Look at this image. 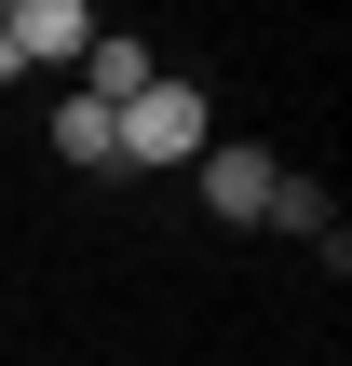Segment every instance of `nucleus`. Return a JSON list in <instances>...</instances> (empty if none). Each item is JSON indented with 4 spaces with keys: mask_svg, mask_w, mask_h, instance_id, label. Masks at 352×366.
<instances>
[{
    "mask_svg": "<svg viewBox=\"0 0 352 366\" xmlns=\"http://www.w3.org/2000/svg\"><path fill=\"white\" fill-rule=\"evenodd\" d=\"M109 149H122V163H203V149H217V109H203V81H176V68H163L136 109H109Z\"/></svg>",
    "mask_w": 352,
    "mask_h": 366,
    "instance_id": "nucleus-1",
    "label": "nucleus"
},
{
    "mask_svg": "<svg viewBox=\"0 0 352 366\" xmlns=\"http://www.w3.org/2000/svg\"><path fill=\"white\" fill-rule=\"evenodd\" d=\"M0 41H14V68H81L95 14H81V0H14V14H0Z\"/></svg>",
    "mask_w": 352,
    "mask_h": 366,
    "instance_id": "nucleus-2",
    "label": "nucleus"
},
{
    "mask_svg": "<svg viewBox=\"0 0 352 366\" xmlns=\"http://www.w3.org/2000/svg\"><path fill=\"white\" fill-rule=\"evenodd\" d=\"M149 81H163V54H149V41H122V27H95V41H81V81H68V95H95V109H136Z\"/></svg>",
    "mask_w": 352,
    "mask_h": 366,
    "instance_id": "nucleus-3",
    "label": "nucleus"
},
{
    "mask_svg": "<svg viewBox=\"0 0 352 366\" xmlns=\"http://www.w3.org/2000/svg\"><path fill=\"white\" fill-rule=\"evenodd\" d=\"M271 177H285V163H271V149H231V136H217V149H203V204H217V217H231V231H258V217H271Z\"/></svg>",
    "mask_w": 352,
    "mask_h": 366,
    "instance_id": "nucleus-4",
    "label": "nucleus"
},
{
    "mask_svg": "<svg viewBox=\"0 0 352 366\" xmlns=\"http://www.w3.org/2000/svg\"><path fill=\"white\" fill-rule=\"evenodd\" d=\"M54 163H122V149H109V109H95V95H54Z\"/></svg>",
    "mask_w": 352,
    "mask_h": 366,
    "instance_id": "nucleus-5",
    "label": "nucleus"
},
{
    "mask_svg": "<svg viewBox=\"0 0 352 366\" xmlns=\"http://www.w3.org/2000/svg\"><path fill=\"white\" fill-rule=\"evenodd\" d=\"M271 231H298V244H326V231H339V204H326L312 177H271Z\"/></svg>",
    "mask_w": 352,
    "mask_h": 366,
    "instance_id": "nucleus-6",
    "label": "nucleus"
},
{
    "mask_svg": "<svg viewBox=\"0 0 352 366\" xmlns=\"http://www.w3.org/2000/svg\"><path fill=\"white\" fill-rule=\"evenodd\" d=\"M0 81H27V68H14V41H0Z\"/></svg>",
    "mask_w": 352,
    "mask_h": 366,
    "instance_id": "nucleus-7",
    "label": "nucleus"
}]
</instances>
